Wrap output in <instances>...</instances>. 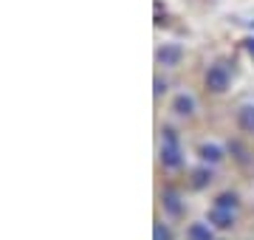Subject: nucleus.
<instances>
[{
  "label": "nucleus",
  "instance_id": "f257e3e1",
  "mask_svg": "<svg viewBox=\"0 0 254 240\" xmlns=\"http://www.w3.org/2000/svg\"><path fill=\"white\" fill-rule=\"evenodd\" d=\"M161 150H158V161H161L164 170H181L184 167V153L181 144H178V136H175L173 127H164L161 130Z\"/></svg>",
  "mask_w": 254,
  "mask_h": 240
},
{
  "label": "nucleus",
  "instance_id": "f03ea898",
  "mask_svg": "<svg viewBox=\"0 0 254 240\" xmlns=\"http://www.w3.org/2000/svg\"><path fill=\"white\" fill-rule=\"evenodd\" d=\"M203 82H206V88L212 93H223L229 88V68L226 65H209Z\"/></svg>",
  "mask_w": 254,
  "mask_h": 240
},
{
  "label": "nucleus",
  "instance_id": "7ed1b4c3",
  "mask_svg": "<svg viewBox=\"0 0 254 240\" xmlns=\"http://www.w3.org/2000/svg\"><path fill=\"white\" fill-rule=\"evenodd\" d=\"M181 60H184V48L175 46V43H167V46H161L155 51V62L164 65V68H178Z\"/></svg>",
  "mask_w": 254,
  "mask_h": 240
},
{
  "label": "nucleus",
  "instance_id": "20e7f679",
  "mask_svg": "<svg viewBox=\"0 0 254 240\" xmlns=\"http://www.w3.org/2000/svg\"><path fill=\"white\" fill-rule=\"evenodd\" d=\"M161 206H164V212L170 215V218H181V215H184L181 195L175 192V189H164V192H161Z\"/></svg>",
  "mask_w": 254,
  "mask_h": 240
},
{
  "label": "nucleus",
  "instance_id": "39448f33",
  "mask_svg": "<svg viewBox=\"0 0 254 240\" xmlns=\"http://www.w3.org/2000/svg\"><path fill=\"white\" fill-rule=\"evenodd\" d=\"M198 156H200V161H203V164H220V161H223V147H220V144H215V141H203V144H200L198 147Z\"/></svg>",
  "mask_w": 254,
  "mask_h": 240
},
{
  "label": "nucleus",
  "instance_id": "423d86ee",
  "mask_svg": "<svg viewBox=\"0 0 254 240\" xmlns=\"http://www.w3.org/2000/svg\"><path fill=\"white\" fill-rule=\"evenodd\" d=\"M206 223L209 226H215V229H232L235 226V212H223V209H209L206 215Z\"/></svg>",
  "mask_w": 254,
  "mask_h": 240
},
{
  "label": "nucleus",
  "instance_id": "0eeeda50",
  "mask_svg": "<svg viewBox=\"0 0 254 240\" xmlns=\"http://www.w3.org/2000/svg\"><path fill=\"white\" fill-rule=\"evenodd\" d=\"M215 181V173H212V167L203 164L198 167V170H192V178H190V186L192 189H203V186H209Z\"/></svg>",
  "mask_w": 254,
  "mask_h": 240
},
{
  "label": "nucleus",
  "instance_id": "6e6552de",
  "mask_svg": "<svg viewBox=\"0 0 254 240\" xmlns=\"http://www.w3.org/2000/svg\"><path fill=\"white\" fill-rule=\"evenodd\" d=\"M215 209H223V212H237L240 209V195L237 192H220L215 201H212Z\"/></svg>",
  "mask_w": 254,
  "mask_h": 240
},
{
  "label": "nucleus",
  "instance_id": "1a4fd4ad",
  "mask_svg": "<svg viewBox=\"0 0 254 240\" xmlns=\"http://www.w3.org/2000/svg\"><path fill=\"white\" fill-rule=\"evenodd\" d=\"M173 113H178V116H192L195 113V96L192 93H178L173 99Z\"/></svg>",
  "mask_w": 254,
  "mask_h": 240
},
{
  "label": "nucleus",
  "instance_id": "9d476101",
  "mask_svg": "<svg viewBox=\"0 0 254 240\" xmlns=\"http://www.w3.org/2000/svg\"><path fill=\"white\" fill-rule=\"evenodd\" d=\"M187 240H215V232H212L209 223H190Z\"/></svg>",
  "mask_w": 254,
  "mask_h": 240
},
{
  "label": "nucleus",
  "instance_id": "9b49d317",
  "mask_svg": "<svg viewBox=\"0 0 254 240\" xmlns=\"http://www.w3.org/2000/svg\"><path fill=\"white\" fill-rule=\"evenodd\" d=\"M237 124H240V130H246V133H254V105H243V108L237 111Z\"/></svg>",
  "mask_w": 254,
  "mask_h": 240
},
{
  "label": "nucleus",
  "instance_id": "f8f14e48",
  "mask_svg": "<svg viewBox=\"0 0 254 240\" xmlns=\"http://www.w3.org/2000/svg\"><path fill=\"white\" fill-rule=\"evenodd\" d=\"M153 240H173V229H170L164 221H155V226H153Z\"/></svg>",
  "mask_w": 254,
  "mask_h": 240
},
{
  "label": "nucleus",
  "instance_id": "ddd939ff",
  "mask_svg": "<svg viewBox=\"0 0 254 240\" xmlns=\"http://www.w3.org/2000/svg\"><path fill=\"white\" fill-rule=\"evenodd\" d=\"M229 150L235 153V158H237V161H246V147L240 144V141H232V144H229Z\"/></svg>",
  "mask_w": 254,
  "mask_h": 240
},
{
  "label": "nucleus",
  "instance_id": "4468645a",
  "mask_svg": "<svg viewBox=\"0 0 254 240\" xmlns=\"http://www.w3.org/2000/svg\"><path fill=\"white\" fill-rule=\"evenodd\" d=\"M155 88H153V93L155 96H161V93H167V88H170V85H167V79H161V76H155Z\"/></svg>",
  "mask_w": 254,
  "mask_h": 240
},
{
  "label": "nucleus",
  "instance_id": "2eb2a0df",
  "mask_svg": "<svg viewBox=\"0 0 254 240\" xmlns=\"http://www.w3.org/2000/svg\"><path fill=\"white\" fill-rule=\"evenodd\" d=\"M246 51H249V54L254 57V37H249V40H246Z\"/></svg>",
  "mask_w": 254,
  "mask_h": 240
}]
</instances>
